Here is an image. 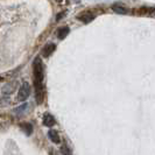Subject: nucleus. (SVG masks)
Listing matches in <instances>:
<instances>
[{
  "mask_svg": "<svg viewBox=\"0 0 155 155\" xmlns=\"http://www.w3.org/2000/svg\"><path fill=\"white\" fill-rule=\"evenodd\" d=\"M70 33V28L69 27H67V26H64V27H61L58 31H57V38L60 40H63L65 36H68V34Z\"/></svg>",
  "mask_w": 155,
  "mask_h": 155,
  "instance_id": "7",
  "label": "nucleus"
},
{
  "mask_svg": "<svg viewBox=\"0 0 155 155\" xmlns=\"http://www.w3.org/2000/svg\"><path fill=\"white\" fill-rule=\"evenodd\" d=\"M20 127L27 135H31L33 133V125L29 123H22V124H20Z\"/></svg>",
  "mask_w": 155,
  "mask_h": 155,
  "instance_id": "8",
  "label": "nucleus"
},
{
  "mask_svg": "<svg viewBox=\"0 0 155 155\" xmlns=\"http://www.w3.org/2000/svg\"><path fill=\"white\" fill-rule=\"evenodd\" d=\"M77 19L79 21H82V22L89 23L94 19V15L91 14V13H89V12H83V13H81L79 15H77Z\"/></svg>",
  "mask_w": 155,
  "mask_h": 155,
  "instance_id": "3",
  "label": "nucleus"
},
{
  "mask_svg": "<svg viewBox=\"0 0 155 155\" xmlns=\"http://www.w3.org/2000/svg\"><path fill=\"white\" fill-rule=\"evenodd\" d=\"M60 150H61V153H62L63 155H71L72 153H71V149H70L67 145H63L62 147L60 148Z\"/></svg>",
  "mask_w": 155,
  "mask_h": 155,
  "instance_id": "10",
  "label": "nucleus"
},
{
  "mask_svg": "<svg viewBox=\"0 0 155 155\" xmlns=\"http://www.w3.org/2000/svg\"><path fill=\"white\" fill-rule=\"evenodd\" d=\"M31 94V85L28 82H23L20 90H19V96H18V99L19 101H25Z\"/></svg>",
  "mask_w": 155,
  "mask_h": 155,
  "instance_id": "2",
  "label": "nucleus"
},
{
  "mask_svg": "<svg viewBox=\"0 0 155 155\" xmlns=\"http://www.w3.org/2000/svg\"><path fill=\"white\" fill-rule=\"evenodd\" d=\"M55 49H56L55 43H48V45H46V47H45L43 50H42L43 57H49V56L55 51Z\"/></svg>",
  "mask_w": 155,
  "mask_h": 155,
  "instance_id": "4",
  "label": "nucleus"
},
{
  "mask_svg": "<svg viewBox=\"0 0 155 155\" xmlns=\"http://www.w3.org/2000/svg\"><path fill=\"white\" fill-rule=\"evenodd\" d=\"M26 107H27V104L25 103V104H22L21 106H19V107H16V109L14 110V112H16V113H19V112H22V111H23V110H25V109H26Z\"/></svg>",
  "mask_w": 155,
  "mask_h": 155,
  "instance_id": "11",
  "label": "nucleus"
},
{
  "mask_svg": "<svg viewBox=\"0 0 155 155\" xmlns=\"http://www.w3.org/2000/svg\"><path fill=\"white\" fill-rule=\"evenodd\" d=\"M48 137H49V139L51 140L54 143H58L61 139H60V135H58V132L56 131V130H49V132H48Z\"/></svg>",
  "mask_w": 155,
  "mask_h": 155,
  "instance_id": "6",
  "label": "nucleus"
},
{
  "mask_svg": "<svg viewBox=\"0 0 155 155\" xmlns=\"http://www.w3.org/2000/svg\"><path fill=\"white\" fill-rule=\"evenodd\" d=\"M112 9L114 11V12H117V13H119V14H126L127 13V9L124 7V6H121V5H113L112 6Z\"/></svg>",
  "mask_w": 155,
  "mask_h": 155,
  "instance_id": "9",
  "label": "nucleus"
},
{
  "mask_svg": "<svg viewBox=\"0 0 155 155\" xmlns=\"http://www.w3.org/2000/svg\"><path fill=\"white\" fill-rule=\"evenodd\" d=\"M33 72H34V87H35V97L38 104L43 101V64L40 57H36L33 63Z\"/></svg>",
  "mask_w": 155,
  "mask_h": 155,
  "instance_id": "1",
  "label": "nucleus"
},
{
  "mask_svg": "<svg viewBox=\"0 0 155 155\" xmlns=\"http://www.w3.org/2000/svg\"><path fill=\"white\" fill-rule=\"evenodd\" d=\"M56 124V121H55V118L51 114H49V113H46L45 117H43V125L47 126V127H51V126H54Z\"/></svg>",
  "mask_w": 155,
  "mask_h": 155,
  "instance_id": "5",
  "label": "nucleus"
},
{
  "mask_svg": "<svg viewBox=\"0 0 155 155\" xmlns=\"http://www.w3.org/2000/svg\"><path fill=\"white\" fill-rule=\"evenodd\" d=\"M65 14H67V12H61V13H58V14L56 15V21H60Z\"/></svg>",
  "mask_w": 155,
  "mask_h": 155,
  "instance_id": "12",
  "label": "nucleus"
}]
</instances>
